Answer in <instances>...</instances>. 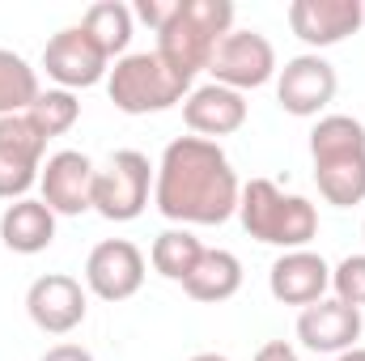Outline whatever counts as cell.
Here are the masks:
<instances>
[{
  "label": "cell",
  "mask_w": 365,
  "mask_h": 361,
  "mask_svg": "<svg viewBox=\"0 0 365 361\" xmlns=\"http://www.w3.org/2000/svg\"><path fill=\"white\" fill-rule=\"evenodd\" d=\"M38 73L9 47H0V119L26 115L38 98Z\"/></svg>",
  "instance_id": "obj_22"
},
{
  "label": "cell",
  "mask_w": 365,
  "mask_h": 361,
  "mask_svg": "<svg viewBox=\"0 0 365 361\" xmlns=\"http://www.w3.org/2000/svg\"><path fill=\"white\" fill-rule=\"evenodd\" d=\"M81 30L93 39V47L106 56V60H123V51H128V43H132V9L128 4H119V0H98L86 9V17H81Z\"/></svg>",
  "instance_id": "obj_20"
},
{
  "label": "cell",
  "mask_w": 365,
  "mask_h": 361,
  "mask_svg": "<svg viewBox=\"0 0 365 361\" xmlns=\"http://www.w3.org/2000/svg\"><path fill=\"white\" fill-rule=\"evenodd\" d=\"M361 234H365V225H361Z\"/></svg>",
  "instance_id": "obj_30"
},
{
  "label": "cell",
  "mask_w": 365,
  "mask_h": 361,
  "mask_svg": "<svg viewBox=\"0 0 365 361\" xmlns=\"http://www.w3.org/2000/svg\"><path fill=\"white\" fill-rule=\"evenodd\" d=\"M238 195H242V183L217 141L179 136L166 145L153 175V204L166 221L221 225L238 213Z\"/></svg>",
  "instance_id": "obj_1"
},
{
  "label": "cell",
  "mask_w": 365,
  "mask_h": 361,
  "mask_svg": "<svg viewBox=\"0 0 365 361\" xmlns=\"http://www.w3.org/2000/svg\"><path fill=\"white\" fill-rule=\"evenodd\" d=\"M93 166L86 153L77 149H60L47 158L38 187H43V204L56 213V217H81L93 208Z\"/></svg>",
  "instance_id": "obj_13"
},
{
  "label": "cell",
  "mask_w": 365,
  "mask_h": 361,
  "mask_svg": "<svg viewBox=\"0 0 365 361\" xmlns=\"http://www.w3.org/2000/svg\"><path fill=\"white\" fill-rule=\"evenodd\" d=\"M86 289L68 272H47L26 289V315L47 336H68L73 327L86 323Z\"/></svg>",
  "instance_id": "obj_9"
},
{
  "label": "cell",
  "mask_w": 365,
  "mask_h": 361,
  "mask_svg": "<svg viewBox=\"0 0 365 361\" xmlns=\"http://www.w3.org/2000/svg\"><path fill=\"white\" fill-rule=\"evenodd\" d=\"M43 68H47V77H51L60 90L73 93V90L98 86V81L110 73V60L93 47V39L81 26H68V30H60V34L47 39V47H43Z\"/></svg>",
  "instance_id": "obj_10"
},
{
  "label": "cell",
  "mask_w": 365,
  "mask_h": 361,
  "mask_svg": "<svg viewBox=\"0 0 365 361\" xmlns=\"http://www.w3.org/2000/svg\"><path fill=\"white\" fill-rule=\"evenodd\" d=\"M331 289L344 306H365V255H344L331 268Z\"/></svg>",
  "instance_id": "obj_24"
},
{
  "label": "cell",
  "mask_w": 365,
  "mask_h": 361,
  "mask_svg": "<svg viewBox=\"0 0 365 361\" xmlns=\"http://www.w3.org/2000/svg\"><path fill=\"white\" fill-rule=\"evenodd\" d=\"M175 4H179V0H136V9H132V17H140L145 26H153V30H162V26L170 21V13H175Z\"/></svg>",
  "instance_id": "obj_25"
},
{
  "label": "cell",
  "mask_w": 365,
  "mask_h": 361,
  "mask_svg": "<svg viewBox=\"0 0 365 361\" xmlns=\"http://www.w3.org/2000/svg\"><path fill=\"white\" fill-rule=\"evenodd\" d=\"M86 285L102 302H128L145 285V255L128 238H106L98 243L86 260Z\"/></svg>",
  "instance_id": "obj_11"
},
{
  "label": "cell",
  "mask_w": 365,
  "mask_h": 361,
  "mask_svg": "<svg viewBox=\"0 0 365 361\" xmlns=\"http://www.w3.org/2000/svg\"><path fill=\"white\" fill-rule=\"evenodd\" d=\"M38 361H93V353L81 349V345H56V349H47Z\"/></svg>",
  "instance_id": "obj_26"
},
{
  "label": "cell",
  "mask_w": 365,
  "mask_h": 361,
  "mask_svg": "<svg viewBox=\"0 0 365 361\" xmlns=\"http://www.w3.org/2000/svg\"><path fill=\"white\" fill-rule=\"evenodd\" d=\"M26 115H30V123L51 141V136H64V132L81 119V102H77L68 90H43Z\"/></svg>",
  "instance_id": "obj_23"
},
{
  "label": "cell",
  "mask_w": 365,
  "mask_h": 361,
  "mask_svg": "<svg viewBox=\"0 0 365 361\" xmlns=\"http://www.w3.org/2000/svg\"><path fill=\"white\" fill-rule=\"evenodd\" d=\"M0 243L17 255H38L56 243V213L43 200H13L0 213Z\"/></svg>",
  "instance_id": "obj_18"
},
{
  "label": "cell",
  "mask_w": 365,
  "mask_h": 361,
  "mask_svg": "<svg viewBox=\"0 0 365 361\" xmlns=\"http://www.w3.org/2000/svg\"><path fill=\"white\" fill-rule=\"evenodd\" d=\"M182 119L195 136L212 141V136H234L247 123V98L238 90H225L217 81L200 86L182 98Z\"/></svg>",
  "instance_id": "obj_17"
},
{
  "label": "cell",
  "mask_w": 365,
  "mask_h": 361,
  "mask_svg": "<svg viewBox=\"0 0 365 361\" xmlns=\"http://www.w3.org/2000/svg\"><path fill=\"white\" fill-rule=\"evenodd\" d=\"M336 361H365V349H349V353H340Z\"/></svg>",
  "instance_id": "obj_28"
},
{
  "label": "cell",
  "mask_w": 365,
  "mask_h": 361,
  "mask_svg": "<svg viewBox=\"0 0 365 361\" xmlns=\"http://www.w3.org/2000/svg\"><path fill=\"white\" fill-rule=\"evenodd\" d=\"M153 166L140 149H119L106 158L102 171H93V213L106 221H136L149 204Z\"/></svg>",
  "instance_id": "obj_6"
},
{
  "label": "cell",
  "mask_w": 365,
  "mask_h": 361,
  "mask_svg": "<svg viewBox=\"0 0 365 361\" xmlns=\"http://www.w3.org/2000/svg\"><path fill=\"white\" fill-rule=\"evenodd\" d=\"M182 289L195 298V302H230L238 289H242V260L234 251H221V247H204L195 272L182 280Z\"/></svg>",
  "instance_id": "obj_19"
},
{
  "label": "cell",
  "mask_w": 365,
  "mask_h": 361,
  "mask_svg": "<svg viewBox=\"0 0 365 361\" xmlns=\"http://www.w3.org/2000/svg\"><path fill=\"white\" fill-rule=\"evenodd\" d=\"M365 21V0H293L289 30L306 47H336L357 34Z\"/></svg>",
  "instance_id": "obj_14"
},
{
  "label": "cell",
  "mask_w": 365,
  "mask_h": 361,
  "mask_svg": "<svg viewBox=\"0 0 365 361\" xmlns=\"http://www.w3.org/2000/svg\"><path fill=\"white\" fill-rule=\"evenodd\" d=\"M191 361H230V357H221V353H195Z\"/></svg>",
  "instance_id": "obj_29"
},
{
  "label": "cell",
  "mask_w": 365,
  "mask_h": 361,
  "mask_svg": "<svg viewBox=\"0 0 365 361\" xmlns=\"http://www.w3.org/2000/svg\"><path fill=\"white\" fill-rule=\"evenodd\" d=\"M208 73L225 90H259L276 77V51L259 30H230L217 47Z\"/></svg>",
  "instance_id": "obj_8"
},
{
  "label": "cell",
  "mask_w": 365,
  "mask_h": 361,
  "mask_svg": "<svg viewBox=\"0 0 365 361\" xmlns=\"http://www.w3.org/2000/svg\"><path fill=\"white\" fill-rule=\"evenodd\" d=\"M319 195L336 208L365 200V123L353 115H323L310 132Z\"/></svg>",
  "instance_id": "obj_3"
},
{
  "label": "cell",
  "mask_w": 365,
  "mask_h": 361,
  "mask_svg": "<svg viewBox=\"0 0 365 361\" xmlns=\"http://www.w3.org/2000/svg\"><path fill=\"white\" fill-rule=\"evenodd\" d=\"M251 361H297V353H293V345H289V340H268V345H264Z\"/></svg>",
  "instance_id": "obj_27"
},
{
  "label": "cell",
  "mask_w": 365,
  "mask_h": 361,
  "mask_svg": "<svg viewBox=\"0 0 365 361\" xmlns=\"http://www.w3.org/2000/svg\"><path fill=\"white\" fill-rule=\"evenodd\" d=\"M297 340L310 353L340 357V353L357 349V340H361V310L344 306L340 298H323V302H314L297 315Z\"/></svg>",
  "instance_id": "obj_15"
},
{
  "label": "cell",
  "mask_w": 365,
  "mask_h": 361,
  "mask_svg": "<svg viewBox=\"0 0 365 361\" xmlns=\"http://www.w3.org/2000/svg\"><path fill=\"white\" fill-rule=\"evenodd\" d=\"M200 255H204V247H200V238L187 230V225H175V230H162L158 238H153V251H149V264L158 276H166V280H187L195 264H200Z\"/></svg>",
  "instance_id": "obj_21"
},
{
  "label": "cell",
  "mask_w": 365,
  "mask_h": 361,
  "mask_svg": "<svg viewBox=\"0 0 365 361\" xmlns=\"http://www.w3.org/2000/svg\"><path fill=\"white\" fill-rule=\"evenodd\" d=\"M47 136L30 123V115L0 119V200H26V191L43 175Z\"/></svg>",
  "instance_id": "obj_7"
},
{
  "label": "cell",
  "mask_w": 365,
  "mask_h": 361,
  "mask_svg": "<svg viewBox=\"0 0 365 361\" xmlns=\"http://www.w3.org/2000/svg\"><path fill=\"white\" fill-rule=\"evenodd\" d=\"M234 30V4L230 0H179L170 21L158 30V56L170 64L179 81H195V73H208L221 39Z\"/></svg>",
  "instance_id": "obj_2"
},
{
  "label": "cell",
  "mask_w": 365,
  "mask_h": 361,
  "mask_svg": "<svg viewBox=\"0 0 365 361\" xmlns=\"http://www.w3.org/2000/svg\"><path fill=\"white\" fill-rule=\"evenodd\" d=\"M268 289H272L276 302L306 310V306L323 302V293L331 289V268H327L323 255H314L306 247L302 251H284L272 264V272H268Z\"/></svg>",
  "instance_id": "obj_16"
},
{
  "label": "cell",
  "mask_w": 365,
  "mask_h": 361,
  "mask_svg": "<svg viewBox=\"0 0 365 361\" xmlns=\"http://www.w3.org/2000/svg\"><path fill=\"white\" fill-rule=\"evenodd\" d=\"M238 221L255 243L302 251L319 234V208L306 195H284L272 179H251L238 195Z\"/></svg>",
  "instance_id": "obj_4"
},
{
  "label": "cell",
  "mask_w": 365,
  "mask_h": 361,
  "mask_svg": "<svg viewBox=\"0 0 365 361\" xmlns=\"http://www.w3.org/2000/svg\"><path fill=\"white\" fill-rule=\"evenodd\" d=\"M336 68L319 56V51H306V56H293L280 77H276V102L297 115V119H310L319 115L331 98H336Z\"/></svg>",
  "instance_id": "obj_12"
},
{
  "label": "cell",
  "mask_w": 365,
  "mask_h": 361,
  "mask_svg": "<svg viewBox=\"0 0 365 361\" xmlns=\"http://www.w3.org/2000/svg\"><path fill=\"white\" fill-rule=\"evenodd\" d=\"M187 81L170 73V64L158 51H132L123 60H115V68L106 73V93L123 115H158L170 111L175 102L187 98Z\"/></svg>",
  "instance_id": "obj_5"
}]
</instances>
